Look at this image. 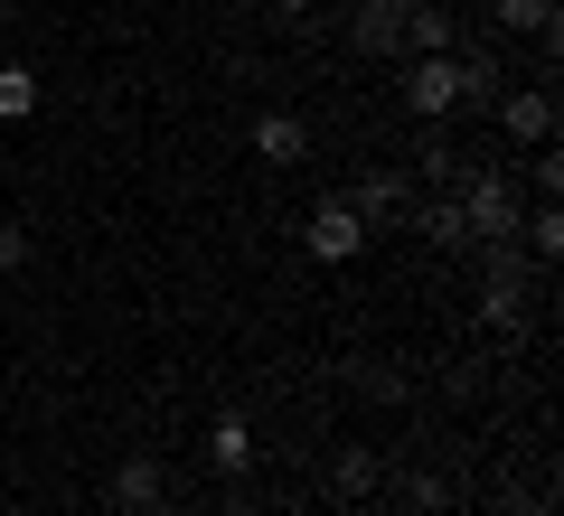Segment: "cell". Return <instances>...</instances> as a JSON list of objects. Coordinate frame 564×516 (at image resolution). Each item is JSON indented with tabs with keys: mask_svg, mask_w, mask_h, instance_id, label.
<instances>
[{
	"mask_svg": "<svg viewBox=\"0 0 564 516\" xmlns=\"http://www.w3.org/2000/svg\"><path fill=\"white\" fill-rule=\"evenodd\" d=\"M404 39H414L423 57H452V47H462V29H452L443 0H414V10H404Z\"/></svg>",
	"mask_w": 564,
	"mask_h": 516,
	"instance_id": "cell-12",
	"label": "cell"
},
{
	"mask_svg": "<svg viewBox=\"0 0 564 516\" xmlns=\"http://www.w3.org/2000/svg\"><path fill=\"white\" fill-rule=\"evenodd\" d=\"M20 263H29V226L0 217V273H20Z\"/></svg>",
	"mask_w": 564,
	"mask_h": 516,
	"instance_id": "cell-18",
	"label": "cell"
},
{
	"mask_svg": "<svg viewBox=\"0 0 564 516\" xmlns=\"http://www.w3.org/2000/svg\"><path fill=\"white\" fill-rule=\"evenodd\" d=\"M113 516H170V507H113Z\"/></svg>",
	"mask_w": 564,
	"mask_h": 516,
	"instance_id": "cell-21",
	"label": "cell"
},
{
	"mask_svg": "<svg viewBox=\"0 0 564 516\" xmlns=\"http://www.w3.org/2000/svg\"><path fill=\"white\" fill-rule=\"evenodd\" d=\"M273 10H282V20H311V10H321V0H273Z\"/></svg>",
	"mask_w": 564,
	"mask_h": 516,
	"instance_id": "cell-20",
	"label": "cell"
},
{
	"mask_svg": "<svg viewBox=\"0 0 564 516\" xmlns=\"http://www.w3.org/2000/svg\"><path fill=\"white\" fill-rule=\"evenodd\" d=\"M245 516H282V507H245Z\"/></svg>",
	"mask_w": 564,
	"mask_h": 516,
	"instance_id": "cell-22",
	"label": "cell"
},
{
	"mask_svg": "<svg viewBox=\"0 0 564 516\" xmlns=\"http://www.w3.org/2000/svg\"><path fill=\"white\" fill-rule=\"evenodd\" d=\"M414 235L433 244V254H470V235H462V207H452V188H433V198L414 207Z\"/></svg>",
	"mask_w": 564,
	"mask_h": 516,
	"instance_id": "cell-11",
	"label": "cell"
},
{
	"mask_svg": "<svg viewBox=\"0 0 564 516\" xmlns=\"http://www.w3.org/2000/svg\"><path fill=\"white\" fill-rule=\"evenodd\" d=\"M0 10H20V0H0Z\"/></svg>",
	"mask_w": 564,
	"mask_h": 516,
	"instance_id": "cell-23",
	"label": "cell"
},
{
	"mask_svg": "<svg viewBox=\"0 0 564 516\" xmlns=\"http://www.w3.org/2000/svg\"><path fill=\"white\" fill-rule=\"evenodd\" d=\"M489 113H499V132L527 141V151H545V141H555V95H545V85H518V95H499Z\"/></svg>",
	"mask_w": 564,
	"mask_h": 516,
	"instance_id": "cell-5",
	"label": "cell"
},
{
	"mask_svg": "<svg viewBox=\"0 0 564 516\" xmlns=\"http://www.w3.org/2000/svg\"><path fill=\"white\" fill-rule=\"evenodd\" d=\"M254 422H245V414H217V422H207V470H217V479H245V470H254Z\"/></svg>",
	"mask_w": 564,
	"mask_h": 516,
	"instance_id": "cell-7",
	"label": "cell"
},
{
	"mask_svg": "<svg viewBox=\"0 0 564 516\" xmlns=\"http://www.w3.org/2000/svg\"><path fill=\"white\" fill-rule=\"evenodd\" d=\"M254 160L302 169V160H311V122H302V113H254Z\"/></svg>",
	"mask_w": 564,
	"mask_h": 516,
	"instance_id": "cell-8",
	"label": "cell"
},
{
	"mask_svg": "<svg viewBox=\"0 0 564 516\" xmlns=\"http://www.w3.org/2000/svg\"><path fill=\"white\" fill-rule=\"evenodd\" d=\"M329 479H339V497H367V488H377V451H339Z\"/></svg>",
	"mask_w": 564,
	"mask_h": 516,
	"instance_id": "cell-16",
	"label": "cell"
},
{
	"mask_svg": "<svg viewBox=\"0 0 564 516\" xmlns=\"http://www.w3.org/2000/svg\"><path fill=\"white\" fill-rule=\"evenodd\" d=\"M302 244L321 263H358L367 254V226H358V207H348V198H321V207H311V226H302Z\"/></svg>",
	"mask_w": 564,
	"mask_h": 516,
	"instance_id": "cell-3",
	"label": "cell"
},
{
	"mask_svg": "<svg viewBox=\"0 0 564 516\" xmlns=\"http://www.w3.org/2000/svg\"><path fill=\"white\" fill-rule=\"evenodd\" d=\"M404 10H414V0H358V57H395L404 47Z\"/></svg>",
	"mask_w": 564,
	"mask_h": 516,
	"instance_id": "cell-9",
	"label": "cell"
},
{
	"mask_svg": "<svg viewBox=\"0 0 564 516\" xmlns=\"http://www.w3.org/2000/svg\"><path fill=\"white\" fill-rule=\"evenodd\" d=\"M489 20L508 39H555V0H489Z\"/></svg>",
	"mask_w": 564,
	"mask_h": 516,
	"instance_id": "cell-13",
	"label": "cell"
},
{
	"mask_svg": "<svg viewBox=\"0 0 564 516\" xmlns=\"http://www.w3.org/2000/svg\"><path fill=\"white\" fill-rule=\"evenodd\" d=\"M452 76H462V103H499V95H508V76H499V57H489V47L452 57Z\"/></svg>",
	"mask_w": 564,
	"mask_h": 516,
	"instance_id": "cell-14",
	"label": "cell"
},
{
	"mask_svg": "<svg viewBox=\"0 0 564 516\" xmlns=\"http://www.w3.org/2000/svg\"><path fill=\"white\" fill-rule=\"evenodd\" d=\"M452 179H462V169H452V151H443V141H423V188H452Z\"/></svg>",
	"mask_w": 564,
	"mask_h": 516,
	"instance_id": "cell-19",
	"label": "cell"
},
{
	"mask_svg": "<svg viewBox=\"0 0 564 516\" xmlns=\"http://www.w3.org/2000/svg\"><path fill=\"white\" fill-rule=\"evenodd\" d=\"M470 254H480V319H489V329H518V319H527V292H536L518 235H508V244H470Z\"/></svg>",
	"mask_w": 564,
	"mask_h": 516,
	"instance_id": "cell-1",
	"label": "cell"
},
{
	"mask_svg": "<svg viewBox=\"0 0 564 516\" xmlns=\"http://www.w3.org/2000/svg\"><path fill=\"white\" fill-rule=\"evenodd\" d=\"M39 113V76L29 66H0V122H29Z\"/></svg>",
	"mask_w": 564,
	"mask_h": 516,
	"instance_id": "cell-15",
	"label": "cell"
},
{
	"mask_svg": "<svg viewBox=\"0 0 564 516\" xmlns=\"http://www.w3.org/2000/svg\"><path fill=\"white\" fill-rule=\"evenodd\" d=\"M404 507H414V516H443L452 488H443V479H404Z\"/></svg>",
	"mask_w": 564,
	"mask_h": 516,
	"instance_id": "cell-17",
	"label": "cell"
},
{
	"mask_svg": "<svg viewBox=\"0 0 564 516\" xmlns=\"http://www.w3.org/2000/svg\"><path fill=\"white\" fill-rule=\"evenodd\" d=\"M113 507H170V470H161L151 451H132V460L113 470Z\"/></svg>",
	"mask_w": 564,
	"mask_h": 516,
	"instance_id": "cell-10",
	"label": "cell"
},
{
	"mask_svg": "<svg viewBox=\"0 0 564 516\" xmlns=\"http://www.w3.org/2000/svg\"><path fill=\"white\" fill-rule=\"evenodd\" d=\"M404 198H414V188H404V169H358V188H348V207H358L367 235H377V226H395Z\"/></svg>",
	"mask_w": 564,
	"mask_h": 516,
	"instance_id": "cell-6",
	"label": "cell"
},
{
	"mask_svg": "<svg viewBox=\"0 0 564 516\" xmlns=\"http://www.w3.org/2000/svg\"><path fill=\"white\" fill-rule=\"evenodd\" d=\"M452 207H462V235L470 244H508L518 217H527V207L508 198V169H470V179H452Z\"/></svg>",
	"mask_w": 564,
	"mask_h": 516,
	"instance_id": "cell-2",
	"label": "cell"
},
{
	"mask_svg": "<svg viewBox=\"0 0 564 516\" xmlns=\"http://www.w3.org/2000/svg\"><path fill=\"white\" fill-rule=\"evenodd\" d=\"M404 113H414V122L462 113V76H452V57H414V76H404Z\"/></svg>",
	"mask_w": 564,
	"mask_h": 516,
	"instance_id": "cell-4",
	"label": "cell"
}]
</instances>
